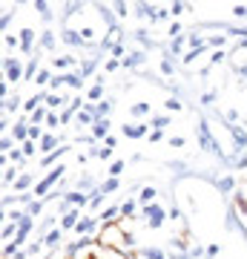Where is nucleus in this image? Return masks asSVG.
<instances>
[{"instance_id": "60", "label": "nucleus", "mask_w": 247, "mask_h": 259, "mask_svg": "<svg viewBox=\"0 0 247 259\" xmlns=\"http://www.w3.org/2000/svg\"><path fill=\"white\" fill-rule=\"evenodd\" d=\"M150 141H161V130H153L150 133Z\"/></svg>"}, {"instance_id": "56", "label": "nucleus", "mask_w": 247, "mask_h": 259, "mask_svg": "<svg viewBox=\"0 0 247 259\" xmlns=\"http://www.w3.org/2000/svg\"><path fill=\"white\" fill-rule=\"evenodd\" d=\"M233 15H238V18H247V6H233Z\"/></svg>"}, {"instance_id": "16", "label": "nucleus", "mask_w": 247, "mask_h": 259, "mask_svg": "<svg viewBox=\"0 0 247 259\" xmlns=\"http://www.w3.org/2000/svg\"><path fill=\"white\" fill-rule=\"evenodd\" d=\"M138 64H144V52H135V55L124 58V66H127V69H132V66H138Z\"/></svg>"}, {"instance_id": "10", "label": "nucleus", "mask_w": 247, "mask_h": 259, "mask_svg": "<svg viewBox=\"0 0 247 259\" xmlns=\"http://www.w3.org/2000/svg\"><path fill=\"white\" fill-rule=\"evenodd\" d=\"M107 133H110V121L107 118H98L95 124H92V139H107Z\"/></svg>"}, {"instance_id": "54", "label": "nucleus", "mask_w": 247, "mask_h": 259, "mask_svg": "<svg viewBox=\"0 0 247 259\" xmlns=\"http://www.w3.org/2000/svg\"><path fill=\"white\" fill-rule=\"evenodd\" d=\"M3 40H6V47H12V49H15V47H18V44H20V40H18V37H15V35H6V37H3Z\"/></svg>"}, {"instance_id": "62", "label": "nucleus", "mask_w": 247, "mask_h": 259, "mask_svg": "<svg viewBox=\"0 0 247 259\" xmlns=\"http://www.w3.org/2000/svg\"><path fill=\"white\" fill-rule=\"evenodd\" d=\"M110 156H112V150H110V147H104V150H101V156H98V158L104 161V158H110Z\"/></svg>"}, {"instance_id": "44", "label": "nucleus", "mask_w": 247, "mask_h": 259, "mask_svg": "<svg viewBox=\"0 0 247 259\" xmlns=\"http://www.w3.org/2000/svg\"><path fill=\"white\" fill-rule=\"evenodd\" d=\"M121 242H124L127 248H132V245H135V236H132V233H121Z\"/></svg>"}, {"instance_id": "9", "label": "nucleus", "mask_w": 247, "mask_h": 259, "mask_svg": "<svg viewBox=\"0 0 247 259\" xmlns=\"http://www.w3.org/2000/svg\"><path fill=\"white\" fill-rule=\"evenodd\" d=\"M124 136L127 139H141V136H146V127L144 124H124Z\"/></svg>"}, {"instance_id": "8", "label": "nucleus", "mask_w": 247, "mask_h": 259, "mask_svg": "<svg viewBox=\"0 0 247 259\" xmlns=\"http://www.w3.org/2000/svg\"><path fill=\"white\" fill-rule=\"evenodd\" d=\"M95 231V219H89V216H83L81 222H78V228H75V233H78V236H89V233Z\"/></svg>"}, {"instance_id": "30", "label": "nucleus", "mask_w": 247, "mask_h": 259, "mask_svg": "<svg viewBox=\"0 0 247 259\" xmlns=\"http://www.w3.org/2000/svg\"><path fill=\"white\" fill-rule=\"evenodd\" d=\"M55 242H61V231H49L43 236V245H55Z\"/></svg>"}, {"instance_id": "15", "label": "nucleus", "mask_w": 247, "mask_h": 259, "mask_svg": "<svg viewBox=\"0 0 247 259\" xmlns=\"http://www.w3.org/2000/svg\"><path fill=\"white\" fill-rule=\"evenodd\" d=\"M138 256H141V259H164V250H161V248H144Z\"/></svg>"}, {"instance_id": "11", "label": "nucleus", "mask_w": 247, "mask_h": 259, "mask_svg": "<svg viewBox=\"0 0 247 259\" xmlns=\"http://www.w3.org/2000/svg\"><path fill=\"white\" fill-rule=\"evenodd\" d=\"M61 37H64V44H69V47H83V37L78 32H72V29H64Z\"/></svg>"}, {"instance_id": "22", "label": "nucleus", "mask_w": 247, "mask_h": 259, "mask_svg": "<svg viewBox=\"0 0 247 259\" xmlns=\"http://www.w3.org/2000/svg\"><path fill=\"white\" fill-rule=\"evenodd\" d=\"M40 47H43V49H55V35H52V32H43V37H40Z\"/></svg>"}, {"instance_id": "18", "label": "nucleus", "mask_w": 247, "mask_h": 259, "mask_svg": "<svg viewBox=\"0 0 247 259\" xmlns=\"http://www.w3.org/2000/svg\"><path fill=\"white\" fill-rule=\"evenodd\" d=\"M95 12H98V15H101L107 23H110V29H115V18H112V12L107 9V6H95Z\"/></svg>"}, {"instance_id": "35", "label": "nucleus", "mask_w": 247, "mask_h": 259, "mask_svg": "<svg viewBox=\"0 0 247 259\" xmlns=\"http://www.w3.org/2000/svg\"><path fill=\"white\" fill-rule=\"evenodd\" d=\"M3 256H15V259H18V242L6 245V248H3Z\"/></svg>"}, {"instance_id": "63", "label": "nucleus", "mask_w": 247, "mask_h": 259, "mask_svg": "<svg viewBox=\"0 0 247 259\" xmlns=\"http://www.w3.org/2000/svg\"><path fill=\"white\" fill-rule=\"evenodd\" d=\"M236 72H238V78H247V64H244V66H238Z\"/></svg>"}, {"instance_id": "25", "label": "nucleus", "mask_w": 247, "mask_h": 259, "mask_svg": "<svg viewBox=\"0 0 247 259\" xmlns=\"http://www.w3.org/2000/svg\"><path fill=\"white\" fill-rule=\"evenodd\" d=\"M29 185H32V176H29V173H23V176L15 182V190H26Z\"/></svg>"}, {"instance_id": "39", "label": "nucleus", "mask_w": 247, "mask_h": 259, "mask_svg": "<svg viewBox=\"0 0 247 259\" xmlns=\"http://www.w3.org/2000/svg\"><path fill=\"white\" fill-rule=\"evenodd\" d=\"M110 110H112V104L110 101H101V104H98V118H101V115H107Z\"/></svg>"}, {"instance_id": "24", "label": "nucleus", "mask_w": 247, "mask_h": 259, "mask_svg": "<svg viewBox=\"0 0 247 259\" xmlns=\"http://www.w3.org/2000/svg\"><path fill=\"white\" fill-rule=\"evenodd\" d=\"M66 150H69V147H61V150H55V153H49V156L43 158V164H40V167H49V164H52V161H55L58 156H64Z\"/></svg>"}, {"instance_id": "38", "label": "nucleus", "mask_w": 247, "mask_h": 259, "mask_svg": "<svg viewBox=\"0 0 247 259\" xmlns=\"http://www.w3.org/2000/svg\"><path fill=\"white\" fill-rule=\"evenodd\" d=\"M164 107H167V110H181V101H178V98H167V104H164Z\"/></svg>"}, {"instance_id": "26", "label": "nucleus", "mask_w": 247, "mask_h": 259, "mask_svg": "<svg viewBox=\"0 0 247 259\" xmlns=\"http://www.w3.org/2000/svg\"><path fill=\"white\" fill-rule=\"evenodd\" d=\"M219 190H221V193H230V190H233V179H230V176H221V179H219Z\"/></svg>"}, {"instance_id": "51", "label": "nucleus", "mask_w": 247, "mask_h": 259, "mask_svg": "<svg viewBox=\"0 0 247 259\" xmlns=\"http://www.w3.org/2000/svg\"><path fill=\"white\" fill-rule=\"evenodd\" d=\"M236 121H238V112L236 110H227V124H230V127H236Z\"/></svg>"}, {"instance_id": "20", "label": "nucleus", "mask_w": 247, "mask_h": 259, "mask_svg": "<svg viewBox=\"0 0 247 259\" xmlns=\"http://www.w3.org/2000/svg\"><path fill=\"white\" fill-rule=\"evenodd\" d=\"M115 216H121V207H107V210L101 213V222H112Z\"/></svg>"}, {"instance_id": "13", "label": "nucleus", "mask_w": 247, "mask_h": 259, "mask_svg": "<svg viewBox=\"0 0 247 259\" xmlns=\"http://www.w3.org/2000/svg\"><path fill=\"white\" fill-rule=\"evenodd\" d=\"M55 147H58V139L46 133L43 139H40V150H46V153H55ZM58 150H61V147H58Z\"/></svg>"}, {"instance_id": "27", "label": "nucleus", "mask_w": 247, "mask_h": 259, "mask_svg": "<svg viewBox=\"0 0 247 259\" xmlns=\"http://www.w3.org/2000/svg\"><path fill=\"white\" fill-rule=\"evenodd\" d=\"M55 81V78H52V72H49V69H40V75H37V83H40V87H46V83H52Z\"/></svg>"}, {"instance_id": "7", "label": "nucleus", "mask_w": 247, "mask_h": 259, "mask_svg": "<svg viewBox=\"0 0 247 259\" xmlns=\"http://www.w3.org/2000/svg\"><path fill=\"white\" fill-rule=\"evenodd\" d=\"M32 40H35V29H23V32H20V52H23V55L32 52Z\"/></svg>"}, {"instance_id": "17", "label": "nucleus", "mask_w": 247, "mask_h": 259, "mask_svg": "<svg viewBox=\"0 0 247 259\" xmlns=\"http://www.w3.org/2000/svg\"><path fill=\"white\" fill-rule=\"evenodd\" d=\"M118 190V179H107L101 187H98V193H115Z\"/></svg>"}, {"instance_id": "23", "label": "nucleus", "mask_w": 247, "mask_h": 259, "mask_svg": "<svg viewBox=\"0 0 247 259\" xmlns=\"http://www.w3.org/2000/svg\"><path fill=\"white\" fill-rule=\"evenodd\" d=\"M40 210H43V202H32L26 207V216H32V219H35V216H40Z\"/></svg>"}, {"instance_id": "61", "label": "nucleus", "mask_w": 247, "mask_h": 259, "mask_svg": "<svg viewBox=\"0 0 247 259\" xmlns=\"http://www.w3.org/2000/svg\"><path fill=\"white\" fill-rule=\"evenodd\" d=\"M124 52H127V49H124V44H121V47H115V49H112V55H115V58H121V55H124Z\"/></svg>"}, {"instance_id": "21", "label": "nucleus", "mask_w": 247, "mask_h": 259, "mask_svg": "<svg viewBox=\"0 0 247 259\" xmlns=\"http://www.w3.org/2000/svg\"><path fill=\"white\" fill-rule=\"evenodd\" d=\"M46 104H49V107H58V110H61V107L66 104V98H64V95H46Z\"/></svg>"}, {"instance_id": "46", "label": "nucleus", "mask_w": 247, "mask_h": 259, "mask_svg": "<svg viewBox=\"0 0 247 259\" xmlns=\"http://www.w3.org/2000/svg\"><path fill=\"white\" fill-rule=\"evenodd\" d=\"M161 72H164V75H173V64H170V58H164V61H161Z\"/></svg>"}, {"instance_id": "40", "label": "nucleus", "mask_w": 247, "mask_h": 259, "mask_svg": "<svg viewBox=\"0 0 247 259\" xmlns=\"http://www.w3.org/2000/svg\"><path fill=\"white\" fill-rule=\"evenodd\" d=\"M46 124H49V127L61 124V115H58V112H49V115H46Z\"/></svg>"}, {"instance_id": "57", "label": "nucleus", "mask_w": 247, "mask_h": 259, "mask_svg": "<svg viewBox=\"0 0 247 259\" xmlns=\"http://www.w3.org/2000/svg\"><path fill=\"white\" fill-rule=\"evenodd\" d=\"M23 158H26L23 156V150H12V161H23Z\"/></svg>"}, {"instance_id": "50", "label": "nucleus", "mask_w": 247, "mask_h": 259, "mask_svg": "<svg viewBox=\"0 0 247 259\" xmlns=\"http://www.w3.org/2000/svg\"><path fill=\"white\" fill-rule=\"evenodd\" d=\"M89 185H92V176H83V179H78V187H81V190H89Z\"/></svg>"}, {"instance_id": "33", "label": "nucleus", "mask_w": 247, "mask_h": 259, "mask_svg": "<svg viewBox=\"0 0 247 259\" xmlns=\"http://www.w3.org/2000/svg\"><path fill=\"white\" fill-rule=\"evenodd\" d=\"M35 9H37V12H40V15H43V18H46V20L52 18V15H49V6H46V0H37V3H35Z\"/></svg>"}, {"instance_id": "47", "label": "nucleus", "mask_w": 247, "mask_h": 259, "mask_svg": "<svg viewBox=\"0 0 247 259\" xmlns=\"http://www.w3.org/2000/svg\"><path fill=\"white\" fill-rule=\"evenodd\" d=\"M43 115H46V110H43V107H37V110L32 112V124H37V121L43 118Z\"/></svg>"}, {"instance_id": "4", "label": "nucleus", "mask_w": 247, "mask_h": 259, "mask_svg": "<svg viewBox=\"0 0 247 259\" xmlns=\"http://www.w3.org/2000/svg\"><path fill=\"white\" fill-rule=\"evenodd\" d=\"M3 72H6V81H20V78H23V69H20V61L18 58H6V61H3Z\"/></svg>"}, {"instance_id": "43", "label": "nucleus", "mask_w": 247, "mask_h": 259, "mask_svg": "<svg viewBox=\"0 0 247 259\" xmlns=\"http://www.w3.org/2000/svg\"><path fill=\"white\" fill-rule=\"evenodd\" d=\"M112 9H115V15H118V18H127V6H124V3H115V6H112Z\"/></svg>"}, {"instance_id": "6", "label": "nucleus", "mask_w": 247, "mask_h": 259, "mask_svg": "<svg viewBox=\"0 0 247 259\" xmlns=\"http://www.w3.org/2000/svg\"><path fill=\"white\" fill-rule=\"evenodd\" d=\"M64 202H66V204H78V207H83V204L92 202V199H86V193H83V190H72V193H64Z\"/></svg>"}, {"instance_id": "36", "label": "nucleus", "mask_w": 247, "mask_h": 259, "mask_svg": "<svg viewBox=\"0 0 247 259\" xmlns=\"http://www.w3.org/2000/svg\"><path fill=\"white\" fill-rule=\"evenodd\" d=\"M101 93H104V87H101V83H95V87L89 90V98H92V101H98V98H101Z\"/></svg>"}, {"instance_id": "37", "label": "nucleus", "mask_w": 247, "mask_h": 259, "mask_svg": "<svg viewBox=\"0 0 247 259\" xmlns=\"http://www.w3.org/2000/svg\"><path fill=\"white\" fill-rule=\"evenodd\" d=\"M227 35H247V26H227Z\"/></svg>"}, {"instance_id": "53", "label": "nucleus", "mask_w": 247, "mask_h": 259, "mask_svg": "<svg viewBox=\"0 0 247 259\" xmlns=\"http://www.w3.org/2000/svg\"><path fill=\"white\" fill-rule=\"evenodd\" d=\"M0 150H3V153H9V150H12V139L3 136V139H0Z\"/></svg>"}, {"instance_id": "32", "label": "nucleus", "mask_w": 247, "mask_h": 259, "mask_svg": "<svg viewBox=\"0 0 247 259\" xmlns=\"http://www.w3.org/2000/svg\"><path fill=\"white\" fill-rule=\"evenodd\" d=\"M55 66H75V58H69V55H64V58H55Z\"/></svg>"}, {"instance_id": "28", "label": "nucleus", "mask_w": 247, "mask_h": 259, "mask_svg": "<svg viewBox=\"0 0 247 259\" xmlns=\"http://www.w3.org/2000/svg\"><path fill=\"white\" fill-rule=\"evenodd\" d=\"M132 213H135V202H132V199H127V202L121 204V216H132Z\"/></svg>"}, {"instance_id": "34", "label": "nucleus", "mask_w": 247, "mask_h": 259, "mask_svg": "<svg viewBox=\"0 0 247 259\" xmlns=\"http://www.w3.org/2000/svg\"><path fill=\"white\" fill-rule=\"evenodd\" d=\"M129 112H132V115H146V112H150V104H135Z\"/></svg>"}, {"instance_id": "48", "label": "nucleus", "mask_w": 247, "mask_h": 259, "mask_svg": "<svg viewBox=\"0 0 247 259\" xmlns=\"http://www.w3.org/2000/svg\"><path fill=\"white\" fill-rule=\"evenodd\" d=\"M224 58H227V55H224V52H221V49H219V52H213V55H210V64H221Z\"/></svg>"}, {"instance_id": "2", "label": "nucleus", "mask_w": 247, "mask_h": 259, "mask_svg": "<svg viewBox=\"0 0 247 259\" xmlns=\"http://www.w3.org/2000/svg\"><path fill=\"white\" fill-rule=\"evenodd\" d=\"M61 176H64V167H58V170H52V173H49L46 179H40V182L35 185V196H37V199H43V196L49 193V187L55 185V182H58Z\"/></svg>"}, {"instance_id": "29", "label": "nucleus", "mask_w": 247, "mask_h": 259, "mask_svg": "<svg viewBox=\"0 0 247 259\" xmlns=\"http://www.w3.org/2000/svg\"><path fill=\"white\" fill-rule=\"evenodd\" d=\"M124 164H127V161H112L110 164V179H118V173L124 170Z\"/></svg>"}, {"instance_id": "42", "label": "nucleus", "mask_w": 247, "mask_h": 259, "mask_svg": "<svg viewBox=\"0 0 247 259\" xmlns=\"http://www.w3.org/2000/svg\"><path fill=\"white\" fill-rule=\"evenodd\" d=\"M167 124H170V118H167V115H161V118H153V127H156V130L167 127Z\"/></svg>"}, {"instance_id": "55", "label": "nucleus", "mask_w": 247, "mask_h": 259, "mask_svg": "<svg viewBox=\"0 0 247 259\" xmlns=\"http://www.w3.org/2000/svg\"><path fill=\"white\" fill-rule=\"evenodd\" d=\"M35 153V144L32 141H23V156H32Z\"/></svg>"}, {"instance_id": "59", "label": "nucleus", "mask_w": 247, "mask_h": 259, "mask_svg": "<svg viewBox=\"0 0 247 259\" xmlns=\"http://www.w3.org/2000/svg\"><path fill=\"white\" fill-rule=\"evenodd\" d=\"M202 101H204V104H213V101H216V93H204Z\"/></svg>"}, {"instance_id": "45", "label": "nucleus", "mask_w": 247, "mask_h": 259, "mask_svg": "<svg viewBox=\"0 0 247 259\" xmlns=\"http://www.w3.org/2000/svg\"><path fill=\"white\" fill-rule=\"evenodd\" d=\"M35 139H40V127L32 124V127H29V141H35Z\"/></svg>"}, {"instance_id": "1", "label": "nucleus", "mask_w": 247, "mask_h": 259, "mask_svg": "<svg viewBox=\"0 0 247 259\" xmlns=\"http://www.w3.org/2000/svg\"><path fill=\"white\" fill-rule=\"evenodd\" d=\"M199 144H202V150H210L213 156H219V158H224V153H221V147L219 144H216V141H213V136H210V130H207V121H202V124H199Z\"/></svg>"}, {"instance_id": "14", "label": "nucleus", "mask_w": 247, "mask_h": 259, "mask_svg": "<svg viewBox=\"0 0 247 259\" xmlns=\"http://www.w3.org/2000/svg\"><path fill=\"white\" fill-rule=\"evenodd\" d=\"M12 136L18 141H26V136H29V127H26V121H18L15 124V130H12Z\"/></svg>"}, {"instance_id": "52", "label": "nucleus", "mask_w": 247, "mask_h": 259, "mask_svg": "<svg viewBox=\"0 0 247 259\" xmlns=\"http://www.w3.org/2000/svg\"><path fill=\"white\" fill-rule=\"evenodd\" d=\"M12 233L18 236V228H15V225H6V228H3V239H9Z\"/></svg>"}, {"instance_id": "5", "label": "nucleus", "mask_w": 247, "mask_h": 259, "mask_svg": "<svg viewBox=\"0 0 247 259\" xmlns=\"http://www.w3.org/2000/svg\"><path fill=\"white\" fill-rule=\"evenodd\" d=\"M81 207H69V210L64 213V219H61V225L64 228H78V222H81Z\"/></svg>"}, {"instance_id": "58", "label": "nucleus", "mask_w": 247, "mask_h": 259, "mask_svg": "<svg viewBox=\"0 0 247 259\" xmlns=\"http://www.w3.org/2000/svg\"><path fill=\"white\" fill-rule=\"evenodd\" d=\"M104 141H107V147H110V150H115V144H118V139H115V136H107Z\"/></svg>"}, {"instance_id": "19", "label": "nucleus", "mask_w": 247, "mask_h": 259, "mask_svg": "<svg viewBox=\"0 0 247 259\" xmlns=\"http://www.w3.org/2000/svg\"><path fill=\"white\" fill-rule=\"evenodd\" d=\"M156 193H158L156 187H144V190H141V202H144V204H153V199H156Z\"/></svg>"}, {"instance_id": "31", "label": "nucleus", "mask_w": 247, "mask_h": 259, "mask_svg": "<svg viewBox=\"0 0 247 259\" xmlns=\"http://www.w3.org/2000/svg\"><path fill=\"white\" fill-rule=\"evenodd\" d=\"M37 104H40V95H35V98H29V101L23 104V107H26V112H29V115H32V112L37 110Z\"/></svg>"}, {"instance_id": "41", "label": "nucleus", "mask_w": 247, "mask_h": 259, "mask_svg": "<svg viewBox=\"0 0 247 259\" xmlns=\"http://www.w3.org/2000/svg\"><path fill=\"white\" fill-rule=\"evenodd\" d=\"M15 176H18V173H15V167H6V173H3V182L9 185V182H15Z\"/></svg>"}, {"instance_id": "49", "label": "nucleus", "mask_w": 247, "mask_h": 259, "mask_svg": "<svg viewBox=\"0 0 247 259\" xmlns=\"http://www.w3.org/2000/svg\"><path fill=\"white\" fill-rule=\"evenodd\" d=\"M170 144H173V147H184V144H187V139H184V136H173V139H170Z\"/></svg>"}, {"instance_id": "3", "label": "nucleus", "mask_w": 247, "mask_h": 259, "mask_svg": "<svg viewBox=\"0 0 247 259\" xmlns=\"http://www.w3.org/2000/svg\"><path fill=\"white\" fill-rule=\"evenodd\" d=\"M144 216H146V222H150V228H161L167 213L161 204H144Z\"/></svg>"}, {"instance_id": "12", "label": "nucleus", "mask_w": 247, "mask_h": 259, "mask_svg": "<svg viewBox=\"0 0 247 259\" xmlns=\"http://www.w3.org/2000/svg\"><path fill=\"white\" fill-rule=\"evenodd\" d=\"M230 130H233V144H236V150H244L247 147V133L238 130V127H230Z\"/></svg>"}]
</instances>
